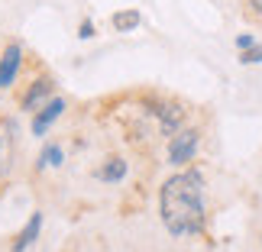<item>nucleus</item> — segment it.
Instances as JSON below:
<instances>
[{
    "label": "nucleus",
    "instance_id": "nucleus-2",
    "mask_svg": "<svg viewBox=\"0 0 262 252\" xmlns=\"http://www.w3.org/2000/svg\"><path fill=\"white\" fill-rule=\"evenodd\" d=\"M172 143H168V162L172 165H188L191 158H194L198 146H201V133L198 129H178L175 136H168Z\"/></svg>",
    "mask_w": 262,
    "mask_h": 252
},
{
    "label": "nucleus",
    "instance_id": "nucleus-15",
    "mask_svg": "<svg viewBox=\"0 0 262 252\" xmlns=\"http://www.w3.org/2000/svg\"><path fill=\"white\" fill-rule=\"evenodd\" d=\"M0 146H4V136H0Z\"/></svg>",
    "mask_w": 262,
    "mask_h": 252
},
{
    "label": "nucleus",
    "instance_id": "nucleus-11",
    "mask_svg": "<svg viewBox=\"0 0 262 252\" xmlns=\"http://www.w3.org/2000/svg\"><path fill=\"white\" fill-rule=\"evenodd\" d=\"M239 62H243V65H259V62H262V45H259V42H253L249 49H243Z\"/></svg>",
    "mask_w": 262,
    "mask_h": 252
},
{
    "label": "nucleus",
    "instance_id": "nucleus-6",
    "mask_svg": "<svg viewBox=\"0 0 262 252\" xmlns=\"http://www.w3.org/2000/svg\"><path fill=\"white\" fill-rule=\"evenodd\" d=\"M156 113H159V129H162V136H175L181 129V123H185V110L178 104H162Z\"/></svg>",
    "mask_w": 262,
    "mask_h": 252
},
{
    "label": "nucleus",
    "instance_id": "nucleus-13",
    "mask_svg": "<svg viewBox=\"0 0 262 252\" xmlns=\"http://www.w3.org/2000/svg\"><path fill=\"white\" fill-rule=\"evenodd\" d=\"M253 42H256V36H253V33H243V36H236V45H239V49H249Z\"/></svg>",
    "mask_w": 262,
    "mask_h": 252
},
{
    "label": "nucleus",
    "instance_id": "nucleus-3",
    "mask_svg": "<svg viewBox=\"0 0 262 252\" xmlns=\"http://www.w3.org/2000/svg\"><path fill=\"white\" fill-rule=\"evenodd\" d=\"M65 113V100L62 97H49L39 110H33V136H46L49 126Z\"/></svg>",
    "mask_w": 262,
    "mask_h": 252
},
{
    "label": "nucleus",
    "instance_id": "nucleus-7",
    "mask_svg": "<svg viewBox=\"0 0 262 252\" xmlns=\"http://www.w3.org/2000/svg\"><path fill=\"white\" fill-rule=\"evenodd\" d=\"M39 230H42V214L36 210V214L29 217V223H26L23 230H19V233H16V239L10 243V249H13V252H26V249L33 246L36 239H39Z\"/></svg>",
    "mask_w": 262,
    "mask_h": 252
},
{
    "label": "nucleus",
    "instance_id": "nucleus-10",
    "mask_svg": "<svg viewBox=\"0 0 262 252\" xmlns=\"http://www.w3.org/2000/svg\"><path fill=\"white\" fill-rule=\"evenodd\" d=\"M62 158H65V152L58 146H46L42 152H39V162H36V168H49V165H62Z\"/></svg>",
    "mask_w": 262,
    "mask_h": 252
},
{
    "label": "nucleus",
    "instance_id": "nucleus-5",
    "mask_svg": "<svg viewBox=\"0 0 262 252\" xmlns=\"http://www.w3.org/2000/svg\"><path fill=\"white\" fill-rule=\"evenodd\" d=\"M52 90H55V84H52V78H36L33 84H29V90L23 94V100H19V107L23 110H29V113H33V110H39L46 104L49 97H52Z\"/></svg>",
    "mask_w": 262,
    "mask_h": 252
},
{
    "label": "nucleus",
    "instance_id": "nucleus-16",
    "mask_svg": "<svg viewBox=\"0 0 262 252\" xmlns=\"http://www.w3.org/2000/svg\"><path fill=\"white\" fill-rule=\"evenodd\" d=\"M259 246H262V239H259Z\"/></svg>",
    "mask_w": 262,
    "mask_h": 252
},
{
    "label": "nucleus",
    "instance_id": "nucleus-1",
    "mask_svg": "<svg viewBox=\"0 0 262 252\" xmlns=\"http://www.w3.org/2000/svg\"><path fill=\"white\" fill-rule=\"evenodd\" d=\"M159 214L172 236H194L204 230V178L201 171H178L159 191Z\"/></svg>",
    "mask_w": 262,
    "mask_h": 252
},
{
    "label": "nucleus",
    "instance_id": "nucleus-12",
    "mask_svg": "<svg viewBox=\"0 0 262 252\" xmlns=\"http://www.w3.org/2000/svg\"><path fill=\"white\" fill-rule=\"evenodd\" d=\"M78 36H81V39H91V36H94V23H91V19H84V23L78 26Z\"/></svg>",
    "mask_w": 262,
    "mask_h": 252
},
{
    "label": "nucleus",
    "instance_id": "nucleus-4",
    "mask_svg": "<svg viewBox=\"0 0 262 252\" xmlns=\"http://www.w3.org/2000/svg\"><path fill=\"white\" fill-rule=\"evenodd\" d=\"M19 65H23V49H19L16 42H10V45H7V52L0 55V90H7L10 84L16 81Z\"/></svg>",
    "mask_w": 262,
    "mask_h": 252
},
{
    "label": "nucleus",
    "instance_id": "nucleus-14",
    "mask_svg": "<svg viewBox=\"0 0 262 252\" xmlns=\"http://www.w3.org/2000/svg\"><path fill=\"white\" fill-rule=\"evenodd\" d=\"M246 4H249V7H253V10H256V13H262V0H246Z\"/></svg>",
    "mask_w": 262,
    "mask_h": 252
},
{
    "label": "nucleus",
    "instance_id": "nucleus-8",
    "mask_svg": "<svg viewBox=\"0 0 262 252\" xmlns=\"http://www.w3.org/2000/svg\"><path fill=\"white\" fill-rule=\"evenodd\" d=\"M94 175H97V181H107V185H114V181H123V178H126V162H123L120 155H114V158H107V162L100 165Z\"/></svg>",
    "mask_w": 262,
    "mask_h": 252
},
{
    "label": "nucleus",
    "instance_id": "nucleus-9",
    "mask_svg": "<svg viewBox=\"0 0 262 252\" xmlns=\"http://www.w3.org/2000/svg\"><path fill=\"white\" fill-rule=\"evenodd\" d=\"M110 23H114V29L117 33H133V29L143 23V16H139V10H117L114 16H110Z\"/></svg>",
    "mask_w": 262,
    "mask_h": 252
}]
</instances>
